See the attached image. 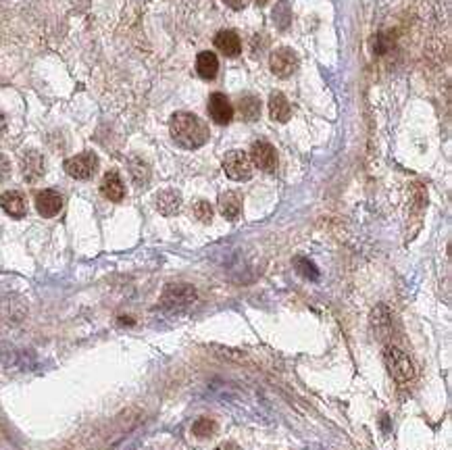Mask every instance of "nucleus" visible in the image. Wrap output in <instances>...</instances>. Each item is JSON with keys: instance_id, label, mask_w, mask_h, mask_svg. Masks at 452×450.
<instances>
[{"instance_id": "4468645a", "label": "nucleus", "mask_w": 452, "mask_h": 450, "mask_svg": "<svg viewBox=\"0 0 452 450\" xmlns=\"http://www.w3.org/2000/svg\"><path fill=\"white\" fill-rule=\"evenodd\" d=\"M100 192H103L109 200H113V202L123 200V196H125V186H123V180L119 178L117 171L105 173L103 184H100Z\"/></svg>"}, {"instance_id": "ddd939ff", "label": "nucleus", "mask_w": 452, "mask_h": 450, "mask_svg": "<svg viewBox=\"0 0 452 450\" xmlns=\"http://www.w3.org/2000/svg\"><path fill=\"white\" fill-rule=\"evenodd\" d=\"M196 73L200 75L202 80H206V82L215 80L217 73H219V58H217V54L211 52V50L200 52L196 56Z\"/></svg>"}, {"instance_id": "a878e982", "label": "nucleus", "mask_w": 452, "mask_h": 450, "mask_svg": "<svg viewBox=\"0 0 452 450\" xmlns=\"http://www.w3.org/2000/svg\"><path fill=\"white\" fill-rule=\"evenodd\" d=\"M223 3L228 5L230 9H234V11H242L244 5H246V0H223Z\"/></svg>"}, {"instance_id": "bb28decb", "label": "nucleus", "mask_w": 452, "mask_h": 450, "mask_svg": "<svg viewBox=\"0 0 452 450\" xmlns=\"http://www.w3.org/2000/svg\"><path fill=\"white\" fill-rule=\"evenodd\" d=\"M215 450H242L238 444H234V442H223V444H219Z\"/></svg>"}, {"instance_id": "423d86ee", "label": "nucleus", "mask_w": 452, "mask_h": 450, "mask_svg": "<svg viewBox=\"0 0 452 450\" xmlns=\"http://www.w3.org/2000/svg\"><path fill=\"white\" fill-rule=\"evenodd\" d=\"M98 169V157L94 153H82L65 161V171L75 180H90Z\"/></svg>"}, {"instance_id": "f8f14e48", "label": "nucleus", "mask_w": 452, "mask_h": 450, "mask_svg": "<svg viewBox=\"0 0 452 450\" xmlns=\"http://www.w3.org/2000/svg\"><path fill=\"white\" fill-rule=\"evenodd\" d=\"M215 46L219 52H223L225 56H238L242 52V42L240 36L232 30H221L215 36Z\"/></svg>"}, {"instance_id": "5701e85b", "label": "nucleus", "mask_w": 452, "mask_h": 450, "mask_svg": "<svg viewBox=\"0 0 452 450\" xmlns=\"http://www.w3.org/2000/svg\"><path fill=\"white\" fill-rule=\"evenodd\" d=\"M296 267H298V271L303 273L305 277H311V279H317V277H319L317 267H315L311 261H307V259H298V261H296Z\"/></svg>"}, {"instance_id": "a211bd4d", "label": "nucleus", "mask_w": 452, "mask_h": 450, "mask_svg": "<svg viewBox=\"0 0 452 450\" xmlns=\"http://www.w3.org/2000/svg\"><path fill=\"white\" fill-rule=\"evenodd\" d=\"M238 111L244 121H257L261 117V100L252 94H244L238 98Z\"/></svg>"}, {"instance_id": "393cba45", "label": "nucleus", "mask_w": 452, "mask_h": 450, "mask_svg": "<svg viewBox=\"0 0 452 450\" xmlns=\"http://www.w3.org/2000/svg\"><path fill=\"white\" fill-rule=\"evenodd\" d=\"M9 175H11V163L3 153H0V182H5Z\"/></svg>"}, {"instance_id": "f257e3e1", "label": "nucleus", "mask_w": 452, "mask_h": 450, "mask_svg": "<svg viewBox=\"0 0 452 450\" xmlns=\"http://www.w3.org/2000/svg\"><path fill=\"white\" fill-rule=\"evenodd\" d=\"M169 131L175 144L186 150L200 148L208 140V127L200 117L192 113H175L169 121Z\"/></svg>"}, {"instance_id": "6e6552de", "label": "nucleus", "mask_w": 452, "mask_h": 450, "mask_svg": "<svg viewBox=\"0 0 452 450\" xmlns=\"http://www.w3.org/2000/svg\"><path fill=\"white\" fill-rule=\"evenodd\" d=\"M208 115L211 119L217 123V125H228L234 117V107L230 103V98L221 94V92H215L208 96Z\"/></svg>"}, {"instance_id": "cd10ccee", "label": "nucleus", "mask_w": 452, "mask_h": 450, "mask_svg": "<svg viewBox=\"0 0 452 450\" xmlns=\"http://www.w3.org/2000/svg\"><path fill=\"white\" fill-rule=\"evenodd\" d=\"M5 129H7V119H5V115L0 113V136L5 133Z\"/></svg>"}, {"instance_id": "2eb2a0df", "label": "nucleus", "mask_w": 452, "mask_h": 450, "mask_svg": "<svg viewBox=\"0 0 452 450\" xmlns=\"http://www.w3.org/2000/svg\"><path fill=\"white\" fill-rule=\"evenodd\" d=\"M269 115L273 121H279V123H286L290 121L292 117V107L288 103V98L281 94V92H273L269 96Z\"/></svg>"}, {"instance_id": "7ed1b4c3", "label": "nucleus", "mask_w": 452, "mask_h": 450, "mask_svg": "<svg viewBox=\"0 0 452 450\" xmlns=\"http://www.w3.org/2000/svg\"><path fill=\"white\" fill-rule=\"evenodd\" d=\"M225 175L234 182H248L252 178V161L242 150H232L223 159Z\"/></svg>"}, {"instance_id": "c85d7f7f", "label": "nucleus", "mask_w": 452, "mask_h": 450, "mask_svg": "<svg viewBox=\"0 0 452 450\" xmlns=\"http://www.w3.org/2000/svg\"><path fill=\"white\" fill-rule=\"evenodd\" d=\"M255 3H257L259 7H265V5H269V3H271V0H255Z\"/></svg>"}, {"instance_id": "412c9836", "label": "nucleus", "mask_w": 452, "mask_h": 450, "mask_svg": "<svg viewBox=\"0 0 452 450\" xmlns=\"http://www.w3.org/2000/svg\"><path fill=\"white\" fill-rule=\"evenodd\" d=\"M192 431H194V436H198V438H208V436H213V433L217 431V423H215L213 419H208V417H200V419L192 425Z\"/></svg>"}, {"instance_id": "39448f33", "label": "nucleus", "mask_w": 452, "mask_h": 450, "mask_svg": "<svg viewBox=\"0 0 452 450\" xmlns=\"http://www.w3.org/2000/svg\"><path fill=\"white\" fill-rule=\"evenodd\" d=\"M269 69H271V73L275 75V78L286 80L298 69V54L288 46L275 48L269 56Z\"/></svg>"}, {"instance_id": "4be33fe9", "label": "nucleus", "mask_w": 452, "mask_h": 450, "mask_svg": "<svg viewBox=\"0 0 452 450\" xmlns=\"http://www.w3.org/2000/svg\"><path fill=\"white\" fill-rule=\"evenodd\" d=\"M194 215H196V219H200L202 223H211V219H213V206H211L206 200H198V202L194 204Z\"/></svg>"}, {"instance_id": "0eeeda50", "label": "nucleus", "mask_w": 452, "mask_h": 450, "mask_svg": "<svg viewBox=\"0 0 452 450\" xmlns=\"http://www.w3.org/2000/svg\"><path fill=\"white\" fill-rule=\"evenodd\" d=\"M250 161H252V165H257L265 173H273L277 169V153H275V148L265 140H259L252 144Z\"/></svg>"}, {"instance_id": "f03ea898", "label": "nucleus", "mask_w": 452, "mask_h": 450, "mask_svg": "<svg viewBox=\"0 0 452 450\" xmlns=\"http://www.w3.org/2000/svg\"><path fill=\"white\" fill-rule=\"evenodd\" d=\"M384 363H386L390 375L394 378V382H398V384H409L415 378V367H413L411 358L398 346L384 348Z\"/></svg>"}, {"instance_id": "9b49d317", "label": "nucleus", "mask_w": 452, "mask_h": 450, "mask_svg": "<svg viewBox=\"0 0 452 450\" xmlns=\"http://www.w3.org/2000/svg\"><path fill=\"white\" fill-rule=\"evenodd\" d=\"M0 206H3V211L7 215H11L13 219H21L28 213V202H25L23 194L17 190H9L0 196Z\"/></svg>"}, {"instance_id": "6ab92c4d", "label": "nucleus", "mask_w": 452, "mask_h": 450, "mask_svg": "<svg viewBox=\"0 0 452 450\" xmlns=\"http://www.w3.org/2000/svg\"><path fill=\"white\" fill-rule=\"evenodd\" d=\"M129 173H131L136 186H140V188H144V186L148 184V180H150V169H148V165H146L142 159H131V163H129Z\"/></svg>"}, {"instance_id": "9d476101", "label": "nucleus", "mask_w": 452, "mask_h": 450, "mask_svg": "<svg viewBox=\"0 0 452 450\" xmlns=\"http://www.w3.org/2000/svg\"><path fill=\"white\" fill-rule=\"evenodd\" d=\"M36 208L42 217H54L63 208V196L56 190H42L36 196Z\"/></svg>"}, {"instance_id": "f3484780", "label": "nucleus", "mask_w": 452, "mask_h": 450, "mask_svg": "<svg viewBox=\"0 0 452 450\" xmlns=\"http://www.w3.org/2000/svg\"><path fill=\"white\" fill-rule=\"evenodd\" d=\"M219 211L225 219H238L240 217V211H242V200L236 192H225L219 196Z\"/></svg>"}, {"instance_id": "aec40b11", "label": "nucleus", "mask_w": 452, "mask_h": 450, "mask_svg": "<svg viewBox=\"0 0 452 450\" xmlns=\"http://www.w3.org/2000/svg\"><path fill=\"white\" fill-rule=\"evenodd\" d=\"M273 21H275V25H277L281 32H286V30L290 28V23H292V11H290V7H288V0H279V3H277V7H275V11H273Z\"/></svg>"}, {"instance_id": "b1692460", "label": "nucleus", "mask_w": 452, "mask_h": 450, "mask_svg": "<svg viewBox=\"0 0 452 450\" xmlns=\"http://www.w3.org/2000/svg\"><path fill=\"white\" fill-rule=\"evenodd\" d=\"M390 46H392V42H388L384 34H380L378 38L373 40V50H375V54H384V52H388Z\"/></svg>"}, {"instance_id": "20e7f679", "label": "nucleus", "mask_w": 452, "mask_h": 450, "mask_svg": "<svg viewBox=\"0 0 452 450\" xmlns=\"http://www.w3.org/2000/svg\"><path fill=\"white\" fill-rule=\"evenodd\" d=\"M196 300V290L188 283H171L165 288L163 296H161V307L177 311L184 309L188 305H192Z\"/></svg>"}, {"instance_id": "dca6fc26", "label": "nucleus", "mask_w": 452, "mask_h": 450, "mask_svg": "<svg viewBox=\"0 0 452 450\" xmlns=\"http://www.w3.org/2000/svg\"><path fill=\"white\" fill-rule=\"evenodd\" d=\"M157 208L161 215L165 217H171L175 215L180 208H182V194L177 190H163L159 196H157Z\"/></svg>"}, {"instance_id": "1a4fd4ad", "label": "nucleus", "mask_w": 452, "mask_h": 450, "mask_svg": "<svg viewBox=\"0 0 452 450\" xmlns=\"http://www.w3.org/2000/svg\"><path fill=\"white\" fill-rule=\"evenodd\" d=\"M46 171V165H44V157L38 153V150H28L21 157V173H23V180L34 184L38 182Z\"/></svg>"}]
</instances>
